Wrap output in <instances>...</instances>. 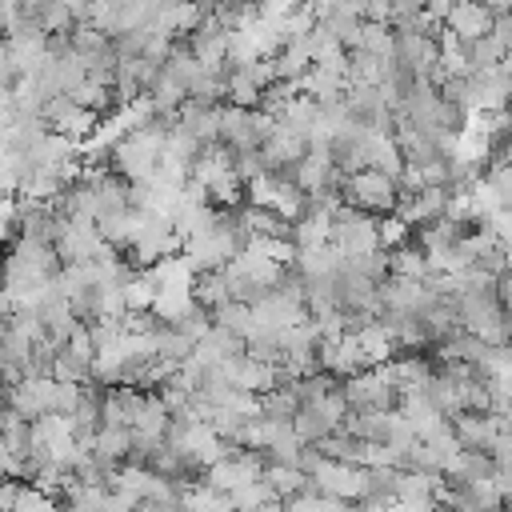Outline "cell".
<instances>
[{
	"label": "cell",
	"instance_id": "obj_1",
	"mask_svg": "<svg viewBox=\"0 0 512 512\" xmlns=\"http://www.w3.org/2000/svg\"><path fill=\"white\" fill-rule=\"evenodd\" d=\"M456 312H460V328L476 332L480 340H488L496 348L512 344V308H508L500 284L456 292Z\"/></svg>",
	"mask_w": 512,
	"mask_h": 512
},
{
	"label": "cell",
	"instance_id": "obj_2",
	"mask_svg": "<svg viewBox=\"0 0 512 512\" xmlns=\"http://www.w3.org/2000/svg\"><path fill=\"white\" fill-rule=\"evenodd\" d=\"M332 248H336L344 260L384 248V244H380V216H372V212H364V208H352V204H340V208L332 212Z\"/></svg>",
	"mask_w": 512,
	"mask_h": 512
},
{
	"label": "cell",
	"instance_id": "obj_3",
	"mask_svg": "<svg viewBox=\"0 0 512 512\" xmlns=\"http://www.w3.org/2000/svg\"><path fill=\"white\" fill-rule=\"evenodd\" d=\"M340 384H344L348 408H356V412H392V408H400V388L392 380L388 360L372 364V368H364V372H356Z\"/></svg>",
	"mask_w": 512,
	"mask_h": 512
},
{
	"label": "cell",
	"instance_id": "obj_4",
	"mask_svg": "<svg viewBox=\"0 0 512 512\" xmlns=\"http://www.w3.org/2000/svg\"><path fill=\"white\" fill-rule=\"evenodd\" d=\"M396 200H400V180H392L380 168H360V172H348L344 180V204L364 208L372 216H392Z\"/></svg>",
	"mask_w": 512,
	"mask_h": 512
},
{
	"label": "cell",
	"instance_id": "obj_5",
	"mask_svg": "<svg viewBox=\"0 0 512 512\" xmlns=\"http://www.w3.org/2000/svg\"><path fill=\"white\" fill-rule=\"evenodd\" d=\"M392 64H400L404 72H412L416 80H428L432 84V72L440 64V44L424 32H408V28H396V40H392Z\"/></svg>",
	"mask_w": 512,
	"mask_h": 512
},
{
	"label": "cell",
	"instance_id": "obj_6",
	"mask_svg": "<svg viewBox=\"0 0 512 512\" xmlns=\"http://www.w3.org/2000/svg\"><path fill=\"white\" fill-rule=\"evenodd\" d=\"M188 48H192V56L208 68V72H228V44H232V32L224 28V24H216L212 16H204L188 36Z\"/></svg>",
	"mask_w": 512,
	"mask_h": 512
},
{
	"label": "cell",
	"instance_id": "obj_7",
	"mask_svg": "<svg viewBox=\"0 0 512 512\" xmlns=\"http://www.w3.org/2000/svg\"><path fill=\"white\" fill-rule=\"evenodd\" d=\"M320 368H324L328 376H336V380H348V376H356V372H364V368H372V364H368V356H364L356 332H340V336L320 340Z\"/></svg>",
	"mask_w": 512,
	"mask_h": 512
},
{
	"label": "cell",
	"instance_id": "obj_8",
	"mask_svg": "<svg viewBox=\"0 0 512 512\" xmlns=\"http://www.w3.org/2000/svg\"><path fill=\"white\" fill-rule=\"evenodd\" d=\"M452 432H456L464 452H492L500 432H504V416L492 408L488 412H460V416H452Z\"/></svg>",
	"mask_w": 512,
	"mask_h": 512
},
{
	"label": "cell",
	"instance_id": "obj_9",
	"mask_svg": "<svg viewBox=\"0 0 512 512\" xmlns=\"http://www.w3.org/2000/svg\"><path fill=\"white\" fill-rule=\"evenodd\" d=\"M308 484L324 496H340V500H360L364 488V464H344V460H320V468L308 476Z\"/></svg>",
	"mask_w": 512,
	"mask_h": 512
},
{
	"label": "cell",
	"instance_id": "obj_10",
	"mask_svg": "<svg viewBox=\"0 0 512 512\" xmlns=\"http://www.w3.org/2000/svg\"><path fill=\"white\" fill-rule=\"evenodd\" d=\"M492 24H496V12H492L484 0H456V4L448 8V16H444V28H448L460 44L488 36Z\"/></svg>",
	"mask_w": 512,
	"mask_h": 512
},
{
	"label": "cell",
	"instance_id": "obj_11",
	"mask_svg": "<svg viewBox=\"0 0 512 512\" xmlns=\"http://www.w3.org/2000/svg\"><path fill=\"white\" fill-rule=\"evenodd\" d=\"M316 16H320V24H324V28H328L344 48H356V44H360L364 16H360L356 0H340V4H332V8H320Z\"/></svg>",
	"mask_w": 512,
	"mask_h": 512
},
{
	"label": "cell",
	"instance_id": "obj_12",
	"mask_svg": "<svg viewBox=\"0 0 512 512\" xmlns=\"http://www.w3.org/2000/svg\"><path fill=\"white\" fill-rule=\"evenodd\" d=\"M368 168H380L392 180L404 176V156H400V144H396L392 128H372L368 132Z\"/></svg>",
	"mask_w": 512,
	"mask_h": 512
},
{
	"label": "cell",
	"instance_id": "obj_13",
	"mask_svg": "<svg viewBox=\"0 0 512 512\" xmlns=\"http://www.w3.org/2000/svg\"><path fill=\"white\" fill-rule=\"evenodd\" d=\"M104 464H112V468H120V464H128V456H132V428H124V424H100V432H96V440L88 444Z\"/></svg>",
	"mask_w": 512,
	"mask_h": 512
},
{
	"label": "cell",
	"instance_id": "obj_14",
	"mask_svg": "<svg viewBox=\"0 0 512 512\" xmlns=\"http://www.w3.org/2000/svg\"><path fill=\"white\" fill-rule=\"evenodd\" d=\"M388 252H392V276H404V280H432L436 276L428 268V256L420 244H396Z\"/></svg>",
	"mask_w": 512,
	"mask_h": 512
},
{
	"label": "cell",
	"instance_id": "obj_15",
	"mask_svg": "<svg viewBox=\"0 0 512 512\" xmlns=\"http://www.w3.org/2000/svg\"><path fill=\"white\" fill-rule=\"evenodd\" d=\"M340 424H332L328 416H324V408H316V404H300L296 408V416H292V432L304 440V444H320L328 432H336Z\"/></svg>",
	"mask_w": 512,
	"mask_h": 512
},
{
	"label": "cell",
	"instance_id": "obj_16",
	"mask_svg": "<svg viewBox=\"0 0 512 512\" xmlns=\"http://www.w3.org/2000/svg\"><path fill=\"white\" fill-rule=\"evenodd\" d=\"M296 408H300V396H296L292 380H284V384H276V388L260 392V416H272V420H292V416H296Z\"/></svg>",
	"mask_w": 512,
	"mask_h": 512
},
{
	"label": "cell",
	"instance_id": "obj_17",
	"mask_svg": "<svg viewBox=\"0 0 512 512\" xmlns=\"http://www.w3.org/2000/svg\"><path fill=\"white\" fill-rule=\"evenodd\" d=\"M212 324H224L228 332H236V336H252L256 332V312H252V304H244V300H228V304H220L216 312H212Z\"/></svg>",
	"mask_w": 512,
	"mask_h": 512
},
{
	"label": "cell",
	"instance_id": "obj_18",
	"mask_svg": "<svg viewBox=\"0 0 512 512\" xmlns=\"http://www.w3.org/2000/svg\"><path fill=\"white\" fill-rule=\"evenodd\" d=\"M168 324H172L176 332H184L188 340H200V336L212 328V308H204V304L192 296V300H188V304H184V308H180V312H176Z\"/></svg>",
	"mask_w": 512,
	"mask_h": 512
},
{
	"label": "cell",
	"instance_id": "obj_19",
	"mask_svg": "<svg viewBox=\"0 0 512 512\" xmlns=\"http://www.w3.org/2000/svg\"><path fill=\"white\" fill-rule=\"evenodd\" d=\"M264 480H268L272 496H280V500H288V496L308 488V476L300 468H292V464H264Z\"/></svg>",
	"mask_w": 512,
	"mask_h": 512
},
{
	"label": "cell",
	"instance_id": "obj_20",
	"mask_svg": "<svg viewBox=\"0 0 512 512\" xmlns=\"http://www.w3.org/2000/svg\"><path fill=\"white\" fill-rule=\"evenodd\" d=\"M192 296L204 304V308H220V304H228L232 300V292H228V280H224V268L220 272H200L196 280H192Z\"/></svg>",
	"mask_w": 512,
	"mask_h": 512
},
{
	"label": "cell",
	"instance_id": "obj_21",
	"mask_svg": "<svg viewBox=\"0 0 512 512\" xmlns=\"http://www.w3.org/2000/svg\"><path fill=\"white\" fill-rule=\"evenodd\" d=\"M392 40H396V28H392V24H364V28H360V44H356V48H364V52H372V56L392 60ZM348 52H352V48H348Z\"/></svg>",
	"mask_w": 512,
	"mask_h": 512
},
{
	"label": "cell",
	"instance_id": "obj_22",
	"mask_svg": "<svg viewBox=\"0 0 512 512\" xmlns=\"http://www.w3.org/2000/svg\"><path fill=\"white\" fill-rule=\"evenodd\" d=\"M228 500H232V512H256L260 504L272 500V488H268V480L260 476V480H248V484H240L236 492H228Z\"/></svg>",
	"mask_w": 512,
	"mask_h": 512
},
{
	"label": "cell",
	"instance_id": "obj_23",
	"mask_svg": "<svg viewBox=\"0 0 512 512\" xmlns=\"http://www.w3.org/2000/svg\"><path fill=\"white\" fill-rule=\"evenodd\" d=\"M408 240V224L392 212V216H380V244L384 248H396V244H404Z\"/></svg>",
	"mask_w": 512,
	"mask_h": 512
},
{
	"label": "cell",
	"instance_id": "obj_24",
	"mask_svg": "<svg viewBox=\"0 0 512 512\" xmlns=\"http://www.w3.org/2000/svg\"><path fill=\"white\" fill-rule=\"evenodd\" d=\"M364 24H392V4L388 0H356Z\"/></svg>",
	"mask_w": 512,
	"mask_h": 512
},
{
	"label": "cell",
	"instance_id": "obj_25",
	"mask_svg": "<svg viewBox=\"0 0 512 512\" xmlns=\"http://www.w3.org/2000/svg\"><path fill=\"white\" fill-rule=\"evenodd\" d=\"M388 4H392V24H400V20H408V16L428 8V0H388Z\"/></svg>",
	"mask_w": 512,
	"mask_h": 512
}]
</instances>
